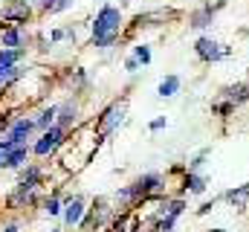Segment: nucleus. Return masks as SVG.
<instances>
[{"instance_id":"393cba45","label":"nucleus","mask_w":249,"mask_h":232,"mask_svg":"<svg viewBox=\"0 0 249 232\" xmlns=\"http://www.w3.org/2000/svg\"><path fill=\"white\" fill-rule=\"evenodd\" d=\"M41 9H44V12H53V9H55V0H44Z\"/></svg>"},{"instance_id":"7ed1b4c3","label":"nucleus","mask_w":249,"mask_h":232,"mask_svg":"<svg viewBox=\"0 0 249 232\" xmlns=\"http://www.w3.org/2000/svg\"><path fill=\"white\" fill-rule=\"evenodd\" d=\"M61 139H64V128H61V125H53L50 131H44V136L35 142V148H32V151H35L38 157H47L50 151H55V148L61 145Z\"/></svg>"},{"instance_id":"6ab92c4d","label":"nucleus","mask_w":249,"mask_h":232,"mask_svg":"<svg viewBox=\"0 0 249 232\" xmlns=\"http://www.w3.org/2000/svg\"><path fill=\"white\" fill-rule=\"evenodd\" d=\"M23 76V70L20 67H9V70H0V84H6V81H15V78H20Z\"/></svg>"},{"instance_id":"bb28decb","label":"nucleus","mask_w":249,"mask_h":232,"mask_svg":"<svg viewBox=\"0 0 249 232\" xmlns=\"http://www.w3.org/2000/svg\"><path fill=\"white\" fill-rule=\"evenodd\" d=\"M136 64H139V61H136V58H127V64H124V67H127V70H130V73H133V70H136Z\"/></svg>"},{"instance_id":"4be33fe9","label":"nucleus","mask_w":249,"mask_h":232,"mask_svg":"<svg viewBox=\"0 0 249 232\" xmlns=\"http://www.w3.org/2000/svg\"><path fill=\"white\" fill-rule=\"evenodd\" d=\"M38 169H35V166H29V169H26V172H23V180H29V183H38Z\"/></svg>"},{"instance_id":"dca6fc26","label":"nucleus","mask_w":249,"mask_h":232,"mask_svg":"<svg viewBox=\"0 0 249 232\" xmlns=\"http://www.w3.org/2000/svg\"><path fill=\"white\" fill-rule=\"evenodd\" d=\"M180 90V76H168V78H162V84H160V96H174Z\"/></svg>"},{"instance_id":"c85d7f7f","label":"nucleus","mask_w":249,"mask_h":232,"mask_svg":"<svg viewBox=\"0 0 249 232\" xmlns=\"http://www.w3.org/2000/svg\"><path fill=\"white\" fill-rule=\"evenodd\" d=\"M0 166H3V154H0Z\"/></svg>"},{"instance_id":"f03ea898","label":"nucleus","mask_w":249,"mask_h":232,"mask_svg":"<svg viewBox=\"0 0 249 232\" xmlns=\"http://www.w3.org/2000/svg\"><path fill=\"white\" fill-rule=\"evenodd\" d=\"M32 18V9L26 0H12L0 9V29H9V26H20Z\"/></svg>"},{"instance_id":"423d86ee","label":"nucleus","mask_w":249,"mask_h":232,"mask_svg":"<svg viewBox=\"0 0 249 232\" xmlns=\"http://www.w3.org/2000/svg\"><path fill=\"white\" fill-rule=\"evenodd\" d=\"M32 128H35V122L32 119H18V122H12V128H9V139H15L18 145H26V139H29V134H32Z\"/></svg>"},{"instance_id":"a878e982","label":"nucleus","mask_w":249,"mask_h":232,"mask_svg":"<svg viewBox=\"0 0 249 232\" xmlns=\"http://www.w3.org/2000/svg\"><path fill=\"white\" fill-rule=\"evenodd\" d=\"M162 125H165V119H154V122H151V131H160Z\"/></svg>"},{"instance_id":"b1692460","label":"nucleus","mask_w":249,"mask_h":232,"mask_svg":"<svg viewBox=\"0 0 249 232\" xmlns=\"http://www.w3.org/2000/svg\"><path fill=\"white\" fill-rule=\"evenodd\" d=\"M70 3H72V0H55V9H53V12H64Z\"/></svg>"},{"instance_id":"9d476101","label":"nucleus","mask_w":249,"mask_h":232,"mask_svg":"<svg viewBox=\"0 0 249 232\" xmlns=\"http://www.w3.org/2000/svg\"><path fill=\"white\" fill-rule=\"evenodd\" d=\"M23 44H26V35H23L18 26L3 29V47H6V50H23Z\"/></svg>"},{"instance_id":"f3484780","label":"nucleus","mask_w":249,"mask_h":232,"mask_svg":"<svg viewBox=\"0 0 249 232\" xmlns=\"http://www.w3.org/2000/svg\"><path fill=\"white\" fill-rule=\"evenodd\" d=\"M58 114H61V119H58V125H61V128L72 125V119H75V105H64Z\"/></svg>"},{"instance_id":"39448f33","label":"nucleus","mask_w":249,"mask_h":232,"mask_svg":"<svg viewBox=\"0 0 249 232\" xmlns=\"http://www.w3.org/2000/svg\"><path fill=\"white\" fill-rule=\"evenodd\" d=\"M160 174H145V177H139L133 186H130V192H133V200H139V197H148V194H154L157 189H160Z\"/></svg>"},{"instance_id":"aec40b11","label":"nucleus","mask_w":249,"mask_h":232,"mask_svg":"<svg viewBox=\"0 0 249 232\" xmlns=\"http://www.w3.org/2000/svg\"><path fill=\"white\" fill-rule=\"evenodd\" d=\"M136 61L148 64V61H151V50H148V47H136Z\"/></svg>"},{"instance_id":"20e7f679","label":"nucleus","mask_w":249,"mask_h":232,"mask_svg":"<svg viewBox=\"0 0 249 232\" xmlns=\"http://www.w3.org/2000/svg\"><path fill=\"white\" fill-rule=\"evenodd\" d=\"M124 116V102H116V105H110L105 114H102V119H99V136H107L119 122H122Z\"/></svg>"},{"instance_id":"6e6552de","label":"nucleus","mask_w":249,"mask_h":232,"mask_svg":"<svg viewBox=\"0 0 249 232\" xmlns=\"http://www.w3.org/2000/svg\"><path fill=\"white\" fill-rule=\"evenodd\" d=\"M29 157V145H18L9 154H3V169H20Z\"/></svg>"},{"instance_id":"9b49d317","label":"nucleus","mask_w":249,"mask_h":232,"mask_svg":"<svg viewBox=\"0 0 249 232\" xmlns=\"http://www.w3.org/2000/svg\"><path fill=\"white\" fill-rule=\"evenodd\" d=\"M226 197H229V203H232L235 209H241V212H244V209H247V200H249V183L238 186V189H232Z\"/></svg>"},{"instance_id":"c756f323","label":"nucleus","mask_w":249,"mask_h":232,"mask_svg":"<svg viewBox=\"0 0 249 232\" xmlns=\"http://www.w3.org/2000/svg\"><path fill=\"white\" fill-rule=\"evenodd\" d=\"M212 232H223V230H212Z\"/></svg>"},{"instance_id":"f257e3e1","label":"nucleus","mask_w":249,"mask_h":232,"mask_svg":"<svg viewBox=\"0 0 249 232\" xmlns=\"http://www.w3.org/2000/svg\"><path fill=\"white\" fill-rule=\"evenodd\" d=\"M122 29V12L116 6H102V12L93 20V47H107L119 38Z\"/></svg>"},{"instance_id":"ddd939ff","label":"nucleus","mask_w":249,"mask_h":232,"mask_svg":"<svg viewBox=\"0 0 249 232\" xmlns=\"http://www.w3.org/2000/svg\"><path fill=\"white\" fill-rule=\"evenodd\" d=\"M212 15H214V9H212V6H206V9H200V12H194V15H191V26H194V29L209 26V23H212Z\"/></svg>"},{"instance_id":"2eb2a0df","label":"nucleus","mask_w":249,"mask_h":232,"mask_svg":"<svg viewBox=\"0 0 249 232\" xmlns=\"http://www.w3.org/2000/svg\"><path fill=\"white\" fill-rule=\"evenodd\" d=\"M55 116H58V108H47V111H41V116L35 119V125H38L41 131H50V128L55 125Z\"/></svg>"},{"instance_id":"4468645a","label":"nucleus","mask_w":249,"mask_h":232,"mask_svg":"<svg viewBox=\"0 0 249 232\" xmlns=\"http://www.w3.org/2000/svg\"><path fill=\"white\" fill-rule=\"evenodd\" d=\"M23 56V50H0V70H9V67H18V61Z\"/></svg>"},{"instance_id":"f8f14e48","label":"nucleus","mask_w":249,"mask_h":232,"mask_svg":"<svg viewBox=\"0 0 249 232\" xmlns=\"http://www.w3.org/2000/svg\"><path fill=\"white\" fill-rule=\"evenodd\" d=\"M226 99H229L232 105L247 102L249 99V84H235V87H229V90H226Z\"/></svg>"},{"instance_id":"cd10ccee","label":"nucleus","mask_w":249,"mask_h":232,"mask_svg":"<svg viewBox=\"0 0 249 232\" xmlns=\"http://www.w3.org/2000/svg\"><path fill=\"white\" fill-rule=\"evenodd\" d=\"M3 232H18V227H15V224H12V227H6V230Z\"/></svg>"},{"instance_id":"412c9836","label":"nucleus","mask_w":249,"mask_h":232,"mask_svg":"<svg viewBox=\"0 0 249 232\" xmlns=\"http://www.w3.org/2000/svg\"><path fill=\"white\" fill-rule=\"evenodd\" d=\"M47 212H50V215H58V212H61V203H58L55 197H50V200H47Z\"/></svg>"},{"instance_id":"0eeeda50","label":"nucleus","mask_w":249,"mask_h":232,"mask_svg":"<svg viewBox=\"0 0 249 232\" xmlns=\"http://www.w3.org/2000/svg\"><path fill=\"white\" fill-rule=\"evenodd\" d=\"M81 221H84V203H81V197H70L67 200V212H64V224L75 227Z\"/></svg>"},{"instance_id":"5701e85b","label":"nucleus","mask_w":249,"mask_h":232,"mask_svg":"<svg viewBox=\"0 0 249 232\" xmlns=\"http://www.w3.org/2000/svg\"><path fill=\"white\" fill-rule=\"evenodd\" d=\"M9 128H12V119H9V116H3V114H0V131H9Z\"/></svg>"},{"instance_id":"a211bd4d","label":"nucleus","mask_w":249,"mask_h":232,"mask_svg":"<svg viewBox=\"0 0 249 232\" xmlns=\"http://www.w3.org/2000/svg\"><path fill=\"white\" fill-rule=\"evenodd\" d=\"M186 186H191V192H194V194L206 192V180H203V177H197V174H188V177H186Z\"/></svg>"},{"instance_id":"1a4fd4ad","label":"nucleus","mask_w":249,"mask_h":232,"mask_svg":"<svg viewBox=\"0 0 249 232\" xmlns=\"http://www.w3.org/2000/svg\"><path fill=\"white\" fill-rule=\"evenodd\" d=\"M197 56L203 58V61H217V58L223 56V50H220V44H214L212 38H200V41H197Z\"/></svg>"}]
</instances>
